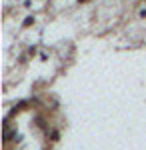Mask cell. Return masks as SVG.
Wrapping results in <instances>:
<instances>
[{
	"mask_svg": "<svg viewBox=\"0 0 146 150\" xmlns=\"http://www.w3.org/2000/svg\"><path fill=\"white\" fill-rule=\"evenodd\" d=\"M28 54H30V56H34V54H36V46H30V48H28Z\"/></svg>",
	"mask_w": 146,
	"mask_h": 150,
	"instance_id": "3",
	"label": "cell"
},
{
	"mask_svg": "<svg viewBox=\"0 0 146 150\" xmlns=\"http://www.w3.org/2000/svg\"><path fill=\"white\" fill-rule=\"evenodd\" d=\"M50 138H52V142H58V140H60V132H58V130H52V132H50Z\"/></svg>",
	"mask_w": 146,
	"mask_h": 150,
	"instance_id": "2",
	"label": "cell"
},
{
	"mask_svg": "<svg viewBox=\"0 0 146 150\" xmlns=\"http://www.w3.org/2000/svg\"><path fill=\"white\" fill-rule=\"evenodd\" d=\"M76 2H78V4H84V2H88V0H76Z\"/></svg>",
	"mask_w": 146,
	"mask_h": 150,
	"instance_id": "4",
	"label": "cell"
},
{
	"mask_svg": "<svg viewBox=\"0 0 146 150\" xmlns=\"http://www.w3.org/2000/svg\"><path fill=\"white\" fill-rule=\"evenodd\" d=\"M32 24H34V16L30 14V16H26V18H24V22H22V28H28V26H32Z\"/></svg>",
	"mask_w": 146,
	"mask_h": 150,
	"instance_id": "1",
	"label": "cell"
}]
</instances>
